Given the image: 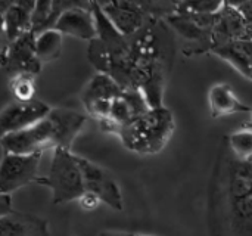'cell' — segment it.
I'll return each instance as SVG.
<instances>
[{
    "label": "cell",
    "mask_w": 252,
    "mask_h": 236,
    "mask_svg": "<svg viewBox=\"0 0 252 236\" xmlns=\"http://www.w3.org/2000/svg\"><path fill=\"white\" fill-rule=\"evenodd\" d=\"M0 236H49V225L37 216L13 210L0 217Z\"/></svg>",
    "instance_id": "cell-16"
},
{
    "label": "cell",
    "mask_w": 252,
    "mask_h": 236,
    "mask_svg": "<svg viewBox=\"0 0 252 236\" xmlns=\"http://www.w3.org/2000/svg\"><path fill=\"white\" fill-rule=\"evenodd\" d=\"M87 117L68 109L52 108L50 114L30 129L1 136L3 154H43L47 149H69L74 139L80 135Z\"/></svg>",
    "instance_id": "cell-2"
},
{
    "label": "cell",
    "mask_w": 252,
    "mask_h": 236,
    "mask_svg": "<svg viewBox=\"0 0 252 236\" xmlns=\"http://www.w3.org/2000/svg\"><path fill=\"white\" fill-rule=\"evenodd\" d=\"M12 197L10 194H0V217L12 213Z\"/></svg>",
    "instance_id": "cell-27"
},
{
    "label": "cell",
    "mask_w": 252,
    "mask_h": 236,
    "mask_svg": "<svg viewBox=\"0 0 252 236\" xmlns=\"http://www.w3.org/2000/svg\"><path fill=\"white\" fill-rule=\"evenodd\" d=\"M43 154H3L0 166V194H10L30 185L38 183V166Z\"/></svg>",
    "instance_id": "cell-7"
},
{
    "label": "cell",
    "mask_w": 252,
    "mask_h": 236,
    "mask_svg": "<svg viewBox=\"0 0 252 236\" xmlns=\"http://www.w3.org/2000/svg\"><path fill=\"white\" fill-rule=\"evenodd\" d=\"M149 109V102L140 90L126 89L117 99H114L111 114L108 120L100 121V129L106 133L118 135L124 126H127L131 120L143 115Z\"/></svg>",
    "instance_id": "cell-11"
},
{
    "label": "cell",
    "mask_w": 252,
    "mask_h": 236,
    "mask_svg": "<svg viewBox=\"0 0 252 236\" xmlns=\"http://www.w3.org/2000/svg\"><path fill=\"white\" fill-rule=\"evenodd\" d=\"M229 145L236 158L239 160H251L252 158V130L244 129L235 132L229 137Z\"/></svg>",
    "instance_id": "cell-24"
},
{
    "label": "cell",
    "mask_w": 252,
    "mask_h": 236,
    "mask_svg": "<svg viewBox=\"0 0 252 236\" xmlns=\"http://www.w3.org/2000/svg\"><path fill=\"white\" fill-rule=\"evenodd\" d=\"M55 30L61 34L72 35L89 43L96 38L97 28L94 15L92 10V1H75L59 18Z\"/></svg>",
    "instance_id": "cell-15"
},
{
    "label": "cell",
    "mask_w": 252,
    "mask_h": 236,
    "mask_svg": "<svg viewBox=\"0 0 252 236\" xmlns=\"http://www.w3.org/2000/svg\"><path fill=\"white\" fill-rule=\"evenodd\" d=\"M75 1H66V0H38L35 1V7L32 12V33L38 35L43 31L53 30L61 18V15L71 6H74Z\"/></svg>",
    "instance_id": "cell-18"
},
{
    "label": "cell",
    "mask_w": 252,
    "mask_h": 236,
    "mask_svg": "<svg viewBox=\"0 0 252 236\" xmlns=\"http://www.w3.org/2000/svg\"><path fill=\"white\" fill-rule=\"evenodd\" d=\"M208 105L213 118H221L242 112L251 114L252 111V106L245 105L227 83H217L210 89Z\"/></svg>",
    "instance_id": "cell-17"
},
{
    "label": "cell",
    "mask_w": 252,
    "mask_h": 236,
    "mask_svg": "<svg viewBox=\"0 0 252 236\" xmlns=\"http://www.w3.org/2000/svg\"><path fill=\"white\" fill-rule=\"evenodd\" d=\"M96 21V38L89 43V61L102 74L114 78L124 90L131 89L133 44L123 35L102 12L99 1H92Z\"/></svg>",
    "instance_id": "cell-3"
},
{
    "label": "cell",
    "mask_w": 252,
    "mask_h": 236,
    "mask_svg": "<svg viewBox=\"0 0 252 236\" xmlns=\"http://www.w3.org/2000/svg\"><path fill=\"white\" fill-rule=\"evenodd\" d=\"M211 55H216L221 59H224L227 64H230L239 74H242L245 78L252 81V64L244 49L241 47L239 41L217 46L211 50Z\"/></svg>",
    "instance_id": "cell-20"
},
{
    "label": "cell",
    "mask_w": 252,
    "mask_h": 236,
    "mask_svg": "<svg viewBox=\"0 0 252 236\" xmlns=\"http://www.w3.org/2000/svg\"><path fill=\"white\" fill-rule=\"evenodd\" d=\"M236 6V9L244 15V18L252 25V0H247V1H236L233 3Z\"/></svg>",
    "instance_id": "cell-26"
},
{
    "label": "cell",
    "mask_w": 252,
    "mask_h": 236,
    "mask_svg": "<svg viewBox=\"0 0 252 236\" xmlns=\"http://www.w3.org/2000/svg\"><path fill=\"white\" fill-rule=\"evenodd\" d=\"M164 21L154 18L142 31L130 37L133 44L131 89L140 90L151 108L164 106L167 75L171 68L173 40Z\"/></svg>",
    "instance_id": "cell-1"
},
{
    "label": "cell",
    "mask_w": 252,
    "mask_h": 236,
    "mask_svg": "<svg viewBox=\"0 0 252 236\" xmlns=\"http://www.w3.org/2000/svg\"><path fill=\"white\" fill-rule=\"evenodd\" d=\"M38 185L47 186L52 191L55 205L78 201L86 189L77 155L69 149H55L49 174L46 177H40Z\"/></svg>",
    "instance_id": "cell-5"
},
{
    "label": "cell",
    "mask_w": 252,
    "mask_h": 236,
    "mask_svg": "<svg viewBox=\"0 0 252 236\" xmlns=\"http://www.w3.org/2000/svg\"><path fill=\"white\" fill-rule=\"evenodd\" d=\"M35 74L24 72L12 77L9 80L10 93L13 95L16 102H31L34 101V95L37 90L35 84Z\"/></svg>",
    "instance_id": "cell-22"
},
{
    "label": "cell",
    "mask_w": 252,
    "mask_h": 236,
    "mask_svg": "<svg viewBox=\"0 0 252 236\" xmlns=\"http://www.w3.org/2000/svg\"><path fill=\"white\" fill-rule=\"evenodd\" d=\"M131 236H145V235H131Z\"/></svg>",
    "instance_id": "cell-29"
},
{
    "label": "cell",
    "mask_w": 252,
    "mask_h": 236,
    "mask_svg": "<svg viewBox=\"0 0 252 236\" xmlns=\"http://www.w3.org/2000/svg\"><path fill=\"white\" fill-rule=\"evenodd\" d=\"M251 198H252V194H251Z\"/></svg>",
    "instance_id": "cell-30"
},
{
    "label": "cell",
    "mask_w": 252,
    "mask_h": 236,
    "mask_svg": "<svg viewBox=\"0 0 252 236\" xmlns=\"http://www.w3.org/2000/svg\"><path fill=\"white\" fill-rule=\"evenodd\" d=\"M100 236H131L128 234H102Z\"/></svg>",
    "instance_id": "cell-28"
},
{
    "label": "cell",
    "mask_w": 252,
    "mask_h": 236,
    "mask_svg": "<svg viewBox=\"0 0 252 236\" xmlns=\"http://www.w3.org/2000/svg\"><path fill=\"white\" fill-rule=\"evenodd\" d=\"M244 40H252V25L232 1H226L223 9L217 13V21L213 31V49Z\"/></svg>",
    "instance_id": "cell-13"
},
{
    "label": "cell",
    "mask_w": 252,
    "mask_h": 236,
    "mask_svg": "<svg viewBox=\"0 0 252 236\" xmlns=\"http://www.w3.org/2000/svg\"><path fill=\"white\" fill-rule=\"evenodd\" d=\"M34 7V0L0 1L1 31L4 35V43H12L22 34L32 31Z\"/></svg>",
    "instance_id": "cell-14"
},
{
    "label": "cell",
    "mask_w": 252,
    "mask_h": 236,
    "mask_svg": "<svg viewBox=\"0 0 252 236\" xmlns=\"http://www.w3.org/2000/svg\"><path fill=\"white\" fill-rule=\"evenodd\" d=\"M41 62L35 50V34L32 31L22 34L12 43H3L1 68L12 78L18 74H38Z\"/></svg>",
    "instance_id": "cell-8"
},
{
    "label": "cell",
    "mask_w": 252,
    "mask_h": 236,
    "mask_svg": "<svg viewBox=\"0 0 252 236\" xmlns=\"http://www.w3.org/2000/svg\"><path fill=\"white\" fill-rule=\"evenodd\" d=\"M123 87L109 75L97 72L90 78L81 93V102L89 117L100 121L108 120L114 99L123 93Z\"/></svg>",
    "instance_id": "cell-9"
},
{
    "label": "cell",
    "mask_w": 252,
    "mask_h": 236,
    "mask_svg": "<svg viewBox=\"0 0 252 236\" xmlns=\"http://www.w3.org/2000/svg\"><path fill=\"white\" fill-rule=\"evenodd\" d=\"M251 161H252V158H251Z\"/></svg>",
    "instance_id": "cell-31"
},
{
    "label": "cell",
    "mask_w": 252,
    "mask_h": 236,
    "mask_svg": "<svg viewBox=\"0 0 252 236\" xmlns=\"http://www.w3.org/2000/svg\"><path fill=\"white\" fill-rule=\"evenodd\" d=\"M226 1H210V0H195V1H174L173 13H188V15H214L219 13Z\"/></svg>",
    "instance_id": "cell-23"
},
{
    "label": "cell",
    "mask_w": 252,
    "mask_h": 236,
    "mask_svg": "<svg viewBox=\"0 0 252 236\" xmlns=\"http://www.w3.org/2000/svg\"><path fill=\"white\" fill-rule=\"evenodd\" d=\"M62 37L58 30H47L35 35V50L41 64L52 62L61 56L62 52Z\"/></svg>",
    "instance_id": "cell-21"
},
{
    "label": "cell",
    "mask_w": 252,
    "mask_h": 236,
    "mask_svg": "<svg viewBox=\"0 0 252 236\" xmlns=\"http://www.w3.org/2000/svg\"><path fill=\"white\" fill-rule=\"evenodd\" d=\"M78 202H80L81 208L86 211H93L99 207V204H102L100 200L94 194H90V192H84L83 197L78 200Z\"/></svg>",
    "instance_id": "cell-25"
},
{
    "label": "cell",
    "mask_w": 252,
    "mask_h": 236,
    "mask_svg": "<svg viewBox=\"0 0 252 236\" xmlns=\"http://www.w3.org/2000/svg\"><path fill=\"white\" fill-rule=\"evenodd\" d=\"M174 129L173 112L167 106H159L131 120L117 136L126 149L139 155H155L167 146Z\"/></svg>",
    "instance_id": "cell-4"
},
{
    "label": "cell",
    "mask_w": 252,
    "mask_h": 236,
    "mask_svg": "<svg viewBox=\"0 0 252 236\" xmlns=\"http://www.w3.org/2000/svg\"><path fill=\"white\" fill-rule=\"evenodd\" d=\"M216 21H217V13L214 15L171 13L165 18V22L189 43L183 49V53L186 56L204 55L211 52L213 31L216 27Z\"/></svg>",
    "instance_id": "cell-6"
},
{
    "label": "cell",
    "mask_w": 252,
    "mask_h": 236,
    "mask_svg": "<svg viewBox=\"0 0 252 236\" xmlns=\"http://www.w3.org/2000/svg\"><path fill=\"white\" fill-rule=\"evenodd\" d=\"M229 192L230 201L236 202L251 197L252 194V161L239 160L232 164L229 176Z\"/></svg>",
    "instance_id": "cell-19"
},
{
    "label": "cell",
    "mask_w": 252,
    "mask_h": 236,
    "mask_svg": "<svg viewBox=\"0 0 252 236\" xmlns=\"http://www.w3.org/2000/svg\"><path fill=\"white\" fill-rule=\"evenodd\" d=\"M52 108L41 101L31 102H10L6 105L0 114L1 136L9 133H16L32 127L50 114Z\"/></svg>",
    "instance_id": "cell-12"
},
{
    "label": "cell",
    "mask_w": 252,
    "mask_h": 236,
    "mask_svg": "<svg viewBox=\"0 0 252 236\" xmlns=\"http://www.w3.org/2000/svg\"><path fill=\"white\" fill-rule=\"evenodd\" d=\"M78 164L83 173V180H84V189L86 192L94 194L100 202L106 204L115 211H123L124 204H123V194L118 182L114 179V176L102 169L100 166L78 157Z\"/></svg>",
    "instance_id": "cell-10"
}]
</instances>
